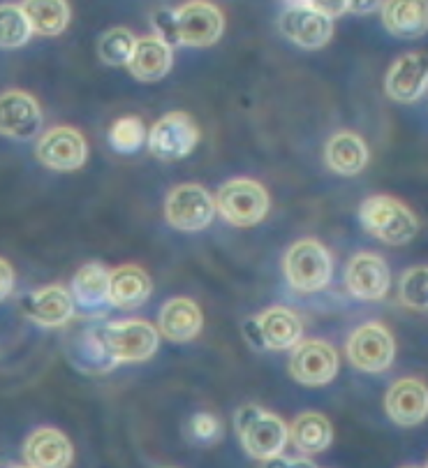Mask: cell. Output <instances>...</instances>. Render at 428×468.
Segmentation results:
<instances>
[{
  "instance_id": "cell-4",
  "label": "cell",
  "mask_w": 428,
  "mask_h": 468,
  "mask_svg": "<svg viewBox=\"0 0 428 468\" xmlns=\"http://www.w3.org/2000/svg\"><path fill=\"white\" fill-rule=\"evenodd\" d=\"M235 429L245 452L257 462L278 457L289 443V424L257 404H245L236 410Z\"/></svg>"
},
{
  "instance_id": "cell-33",
  "label": "cell",
  "mask_w": 428,
  "mask_h": 468,
  "mask_svg": "<svg viewBox=\"0 0 428 468\" xmlns=\"http://www.w3.org/2000/svg\"><path fill=\"white\" fill-rule=\"evenodd\" d=\"M15 270L5 258H0V302H5L15 292Z\"/></svg>"
},
{
  "instance_id": "cell-2",
  "label": "cell",
  "mask_w": 428,
  "mask_h": 468,
  "mask_svg": "<svg viewBox=\"0 0 428 468\" xmlns=\"http://www.w3.org/2000/svg\"><path fill=\"white\" fill-rule=\"evenodd\" d=\"M160 37L167 45L211 47L223 37L224 15L214 3H183L170 16H160Z\"/></svg>"
},
{
  "instance_id": "cell-13",
  "label": "cell",
  "mask_w": 428,
  "mask_h": 468,
  "mask_svg": "<svg viewBox=\"0 0 428 468\" xmlns=\"http://www.w3.org/2000/svg\"><path fill=\"white\" fill-rule=\"evenodd\" d=\"M36 158L47 170L75 172L81 170L89 160V144L86 137L72 125H56L37 140Z\"/></svg>"
},
{
  "instance_id": "cell-20",
  "label": "cell",
  "mask_w": 428,
  "mask_h": 468,
  "mask_svg": "<svg viewBox=\"0 0 428 468\" xmlns=\"http://www.w3.org/2000/svg\"><path fill=\"white\" fill-rule=\"evenodd\" d=\"M70 294L75 306L89 314H102L111 306L110 302V270L102 262H89L72 276Z\"/></svg>"
},
{
  "instance_id": "cell-38",
  "label": "cell",
  "mask_w": 428,
  "mask_h": 468,
  "mask_svg": "<svg viewBox=\"0 0 428 468\" xmlns=\"http://www.w3.org/2000/svg\"><path fill=\"white\" fill-rule=\"evenodd\" d=\"M164 468H172V466H164Z\"/></svg>"
},
{
  "instance_id": "cell-36",
  "label": "cell",
  "mask_w": 428,
  "mask_h": 468,
  "mask_svg": "<svg viewBox=\"0 0 428 468\" xmlns=\"http://www.w3.org/2000/svg\"><path fill=\"white\" fill-rule=\"evenodd\" d=\"M403 468H428V466H403Z\"/></svg>"
},
{
  "instance_id": "cell-7",
  "label": "cell",
  "mask_w": 428,
  "mask_h": 468,
  "mask_svg": "<svg viewBox=\"0 0 428 468\" xmlns=\"http://www.w3.org/2000/svg\"><path fill=\"white\" fill-rule=\"evenodd\" d=\"M245 339L259 350H294L304 336V323L287 306H271L248 320L244 327Z\"/></svg>"
},
{
  "instance_id": "cell-6",
  "label": "cell",
  "mask_w": 428,
  "mask_h": 468,
  "mask_svg": "<svg viewBox=\"0 0 428 468\" xmlns=\"http://www.w3.org/2000/svg\"><path fill=\"white\" fill-rule=\"evenodd\" d=\"M215 211L236 228H253L262 223L271 209L266 188L255 179H229L215 195Z\"/></svg>"
},
{
  "instance_id": "cell-21",
  "label": "cell",
  "mask_w": 428,
  "mask_h": 468,
  "mask_svg": "<svg viewBox=\"0 0 428 468\" xmlns=\"http://www.w3.org/2000/svg\"><path fill=\"white\" fill-rule=\"evenodd\" d=\"M153 292V281L149 271L137 264H120L110 270V302L116 309L135 311L149 302Z\"/></svg>"
},
{
  "instance_id": "cell-32",
  "label": "cell",
  "mask_w": 428,
  "mask_h": 468,
  "mask_svg": "<svg viewBox=\"0 0 428 468\" xmlns=\"http://www.w3.org/2000/svg\"><path fill=\"white\" fill-rule=\"evenodd\" d=\"M190 439L200 445H214L223 439V424L211 413H194L188 422Z\"/></svg>"
},
{
  "instance_id": "cell-5",
  "label": "cell",
  "mask_w": 428,
  "mask_h": 468,
  "mask_svg": "<svg viewBox=\"0 0 428 468\" xmlns=\"http://www.w3.org/2000/svg\"><path fill=\"white\" fill-rule=\"evenodd\" d=\"M283 271L289 288L297 292L313 294L331 283L334 260L322 241L308 237V239H299L289 246L285 253Z\"/></svg>"
},
{
  "instance_id": "cell-24",
  "label": "cell",
  "mask_w": 428,
  "mask_h": 468,
  "mask_svg": "<svg viewBox=\"0 0 428 468\" xmlns=\"http://www.w3.org/2000/svg\"><path fill=\"white\" fill-rule=\"evenodd\" d=\"M204 324V315L197 302L188 297H174L170 302H164L158 315V332L164 339L183 344V341L194 339L202 332Z\"/></svg>"
},
{
  "instance_id": "cell-22",
  "label": "cell",
  "mask_w": 428,
  "mask_h": 468,
  "mask_svg": "<svg viewBox=\"0 0 428 468\" xmlns=\"http://www.w3.org/2000/svg\"><path fill=\"white\" fill-rule=\"evenodd\" d=\"M174 65V49L160 36L137 37V45L130 56L128 70L130 75L140 81H160L170 75Z\"/></svg>"
},
{
  "instance_id": "cell-9",
  "label": "cell",
  "mask_w": 428,
  "mask_h": 468,
  "mask_svg": "<svg viewBox=\"0 0 428 468\" xmlns=\"http://www.w3.org/2000/svg\"><path fill=\"white\" fill-rule=\"evenodd\" d=\"M345 355L354 369L382 374L396 359V341L382 323H364L350 334Z\"/></svg>"
},
{
  "instance_id": "cell-34",
  "label": "cell",
  "mask_w": 428,
  "mask_h": 468,
  "mask_svg": "<svg viewBox=\"0 0 428 468\" xmlns=\"http://www.w3.org/2000/svg\"><path fill=\"white\" fill-rule=\"evenodd\" d=\"M262 468H318L315 462L306 457H285V454H278V457L269 459V462H262Z\"/></svg>"
},
{
  "instance_id": "cell-27",
  "label": "cell",
  "mask_w": 428,
  "mask_h": 468,
  "mask_svg": "<svg viewBox=\"0 0 428 468\" xmlns=\"http://www.w3.org/2000/svg\"><path fill=\"white\" fill-rule=\"evenodd\" d=\"M30 21L33 36L56 37L70 24V5L63 0H40V3H21Z\"/></svg>"
},
{
  "instance_id": "cell-18",
  "label": "cell",
  "mask_w": 428,
  "mask_h": 468,
  "mask_svg": "<svg viewBox=\"0 0 428 468\" xmlns=\"http://www.w3.org/2000/svg\"><path fill=\"white\" fill-rule=\"evenodd\" d=\"M384 410L399 427H419L428 418V385L419 378H399L384 394Z\"/></svg>"
},
{
  "instance_id": "cell-14",
  "label": "cell",
  "mask_w": 428,
  "mask_h": 468,
  "mask_svg": "<svg viewBox=\"0 0 428 468\" xmlns=\"http://www.w3.org/2000/svg\"><path fill=\"white\" fill-rule=\"evenodd\" d=\"M345 288L354 299L361 302H380L387 297L389 285H391V274L389 264L382 255L361 250L352 255L345 267Z\"/></svg>"
},
{
  "instance_id": "cell-29",
  "label": "cell",
  "mask_w": 428,
  "mask_h": 468,
  "mask_svg": "<svg viewBox=\"0 0 428 468\" xmlns=\"http://www.w3.org/2000/svg\"><path fill=\"white\" fill-rule=\"evenodd\" d=\"M137 37L132 36V30L123 28V26H116V28H110L105 36L98 42V56L105 65H111V68H120V65L130 63V56L135 51Z\"/></svg>"
},
{
  "instance_id": "cell-15",
  "label": "cell",
  "mask_w": 428,
  "mask_h": 468,
  "mask_svg": "<svg viewBox=\"0 0 428 468\" xmlns=\"http://www.w3.org/2000/svg\"><path fill=\"white\" fill-rule=\"evenodd\" d=\"M42 130L40 102L19 89L0 93V135L10 140H33Z\"/></svg>"
},
{
  "instance_id": "cell-16",
  "label": "cell",
  "mask_w": 428,
  "mask_h": 468,
  "mask_svg": "<svg viewBox=\"0 0 428 468\" xmlns=\"http://www.w3.org/2000/svg\"><path fill=\"white\" fill-rule=\"evenodd\" d=\"M384 90L393 102H417L428 90V54L408 51L396 58L384 77Z\"/></svg>"
},
{
  "instance_id": "cell-17",
  "label": "cell",
  "mask_w": 428,
  "mask_h": 468,
  "mask_svg": "<svg viewBox=\"0 0 428 468\" xmlns=\"http://www.w3.org/2000/svg\"><path fill=\"white\" fill-rule=\"evenodd\" d=\"M21 314L40 327H65L75 318V299L63 285H45L24 294L19 302Z\"/></svg>"
},
{
  "instance_id": "cell-37",
  "label": "cell",
  "mask_w": 428,
  "mask_h": 468,
  "mask_svg": "<svg viewBox=\"0 0 428 468\" xmlns=\"http://www.w3.org/2000/svg\"><path fill=\"white\" fill-rule=\"evenodd\" d=\"M12 468H28V466H12Z\"/></svg>"
},
{
  "instance_id": "cell-8",
  "label": "cell",
  "mask_w": 428,
  "mask_h": 468,
  "mask_svg": "<svg viewBox=\"0 0 428 468\" xmlns=\"http://www.w3.org/2000/svg\"><path fill=\"white\" fill-rule=\"evenodd\" d=\"M278 28L292 45L301 49H322L334 37V19L318 10L315 0L287 3L278 19Z\"/></svg>"
},
{
  "instance_id": "cell-31",
  "label": "cell",
  "mask_w": 428,
  "mask_h": 468,
  "mask_svg": "<svg viewBox=\"0 0 428 468\" xmlns=\"http://www.w3.org/2000/svg\"><path fill=\"white\" fill-rule=\"evenodd\" d=\"M146 137H149V133H146V125L140 116H123V119L111 123L107 140L116 154H135L141 149Z\"/></svg>"
},
{
  "instance_id": "cell-10",
  "label": "cell",
  "mask_w": 428,
  "mask_h": 468,
  "mask_svg": "<svg viewBox=\"0 0 428 468\" xmlns=\"http://www.w3.org/2000/svg\"><path fill=\"white\" fill-rule=\"evenodd\" d=\"M200 142V125L188 112H170L155 121L149 130L146 144L155 158L172 163L190 155Z\"/></svg>"
},
{
  "instance_id": "cell-11",
  "label": "cell",
  "mask_w": 428,
  "mask_h": 468,
  "mask_svg": "<svg viewBox=\"0 0 428 468\" xmlns=\"http://www.w3.org/2000/svg\"><path fill=\"white\" fill-rule=\"evenodd\" d=\"M215 216V199L204 186L181 184L164 199V220L181 232H200Z\"/></svg>"
},
{
  "instance_id": "cell-26",
  "label": "cell",
  "mask_w": 428,
  "mask_h": 468,
  "mask_svg": "<svg viewBox=\"0 0 428 468\" xmlns=\"http://www.w3.org/2000/svg\"><path fill=\"white\" fill-rule=\"evenodd\" d=\"M334 441V427L329 422L327 415L301 413L289 424V443L299 450L301 454H319L331 445Z\"/></svg>"
},
{
  "instance_id": "cell-30",
  "label": "cell",
  "mask_w": 428,
  "mask_h": 468,
  "mask_svg": "<svg viewBox=\"0 0 428 468\" xmlns=\"http://www.w3.org/2000/svg\"><path fill=\"white\" fill-rule=\"evenodd\" d=\"M399 302L410 311H428V264H417L401 274Z\"/></svg>"
},
{
  "instance_id": "cell-1",
  "label": "cell",
  "mask_w": 428,
  "mask_h": 468,
  "mask_svg": "<svg viewBox=\"0 0 428 468\" xmlns=\"http://www.w3.org/2000/svg\"><path fill=\"white\" fill-rule=\"evenodd\" d=\"M160 346V332L146 320H111L86 329L72 350L81 371L107 374L120 362H144Z\"/></svg>"
},
{
  "instance_id": "cell-3",
  "label": "cell",
  "mask_w": 428,
  "mask_h": 468,
  "mask_svg": "<svg viewBox=\"0 0 428 468\" xmlns=\"http://www.w3.org/2000/svg\"><path fill=\"white\" fill-rule=\"evenodd\" d=\"M359 223L371 237L387 246H405L417 237L414 211L391 195H371L359 207Z\"/></svg>"
},
{
  "instance_id": "cell-35",
  "label": "cell",
  "mask_w": 428,
  "mask_h": 468,
  "mask_svg": "<svg viewBox=\"0 0 428 468\" xmlns=\"http://www.w3.org/2000/svg\"><path fill=\"white\" fill-rule=\"evenodd\" d=\"M382 3H350V12H373L380 10Z\"/></svg>"
},
{
  "instance_id": "cell-12",
  "label": "cell",
  "mask_w": 428,
  "mask_h": 468,
  "mask_svg": "<svg viewBox=\"0 0 428 468\" xmlns=\"http://www.w3.org/2000/svg\"><path fill=\"white\" fill-rule=\"evenodd\" d=\"M340 357L331 344L322 339L301 341L289 355V376L306 388H324L336 378Z\"/></svg>"
},
{
  "instance_id": "cell-23",
  "label": "cell",
  "mask_w": 428,
  "mask_h": 468,
  "mask_svg": "<svg viewBox=\"0 0 428 468\" xmlns=\"http://www.w3.org/2000/svg\"><path fill=\"white\" fill-rule=\"evenodd\" d=\"M369 158V144L364 142V137L352 130H340L329 137L327 146H324V163L329 170L340 176H354L364 172Z\"/></svg>"
},
{
  "instance_id": "cell-28",
  "label": "cell",
  "mask_w": 428,
  "mask_h": 468,
  "mask_svg": "<svg viewBox=\"0 0 428 468\" xmlns=\"http://www.w3.org/2000/svg\"><path fill=\"white\" fill-rule=\"evenodd\" d=\"M33 37V28L24 7L16 3L0 5V49H19Z\"/></svg>"
},
{
  "instance_id": "cell-19",
  "label": "cell",
  "mask_w": 428,
  "mask_h": 468,
  "mask_svg": "<svg viewBox=\"0 0 428 468\" xmlns=\"http://www.w3.org/2000/svg\"><path fill=\"white\" fill-rule=\"evenodd\" d=\"M75 459V448L63 431L40 427L24 443V462L28 468H68Z\"/></svg>"
},
{
  "instance_id": "cell-25",
  "label": "cell",
  "mask_w": 428,
  "mask_h": 468,
  "mask_svg": "<svg viewBox=\"0 0 428 468\" xmlns=\"http://www.w3.org/2000/svg\"><path fill=\"white\" fill-rule=\"evenodd\" d=\"M382 24L399 40H419L428 33V3H382Z\"/></svg>"
}]
</instances>
